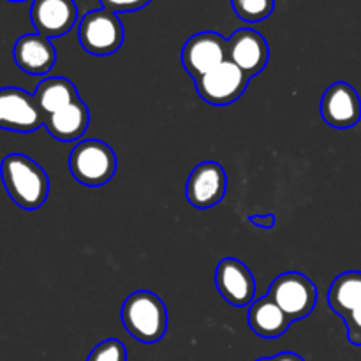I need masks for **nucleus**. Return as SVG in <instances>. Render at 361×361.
Returning a JSON list of instances; mask_svg holds the SVG:
<instances>
[{"label": "nucleus", "mask_w": 361, "mask_h": 361, "mask_svg": "<svg viewBox=\"0 0 361 361\" xmlns=\"http://www.w3.org/2000/svg\"><path fill=\"white\" fill-rule=\"evenodd\" d=\"M219 295L233 307H247L256 296V279L245 263L235 257L219 261L215 270Z\"/></svg>", "instance_id": "obj_11"}, {"label": "nucleus", "mask_w": 361, "mask_h": 361, "mask_svg": "<svg viewBox=\"0 0 361 361\" xmlns=\"http://www.w3.org/2000/svg\"><path fill=\"white\" fill-rule=\"evenodd\" d=\"M228 60V39L219 32H200L189 37L182 49V63L187 73L200 80L212 69Z\"/></svg>", "instance_id": "obj_8"}, {"label": "nucleus", "mask_w": 361, "mask_h": 361, "mask_svg": "<svg viewBox=\"0 0 361 361\" xmlns=\"http://www.w3.org/2000/svg\"><path fill=\"white\" fill-rule=\"evenodd\" d=\"M228 60L238 66L249 78L257 76L270 60L267 39L254 28H240L228 39Z\"/></svg>", "instance_id": "obj_12"}, {"label": "nucleus", "mask_w": 361, "mask_h": 361, "mask_svg": "<svg viewBox=\"0 0 361 361\" xmlns=\"http://www.w3.org/2000/svg\"><path fill=\"white\" fill-rule=\"evenodd\" d=\"M231 6L240 20L259 23L274 13L275 0H231Z\"/></svg>", "instance_id": "obj_19"}, {"label": "nucleus", "mask_w": 361, "mask_h": 361, "mask_svg": "<svg viewBox=\"0 0 361 361\" xmlns=\"http://www.w3.org/2000/svg\"><path fill=\"white\" fill-rule=\"evenodd\" d=\"M0 176L11 200L23 210H37L48 200V175L37 162L27 155H6L0 162Z\"/></svg>", "instance_id": "obj_1"}, {"label": "nucleus", "mask_w": 361, "mask_h": 361, "mask_svg": "<svg viewBox=\"0 0 361 361\" xmlns=\"http://www.w3.org/2000/svg\"><path fill=\"white\" fill-rule=\"evenodd\" d=\"M118 162L116 154L101 140H83L69 155V169L78 183L87 187H102L115 176Z\"/></svg>", "instance_id": "obj_3"}, {"label": "nucleus", "mask_w": 361, "mask_h": 361, "mask_svg": "<svg viewBox=\"0 0 361 361\" xmlns=\"http://www.w3.org/2000/svg\"><path fill=\"white\" fill-rule=\"evenodd\" d=\"M30 20L35 32L44 37H62L78 21L74 0H32Z\"/></svg>", "instance_id": "obj_13"}, {"label": "nucleus", "mask_w": 361, "mask_h": 361, "mask_svg": "<svg viewBox=\"0 0 361 361\" xmlns=\"http://www.w3.org/2000/svg\"><path fill=\"white\" fill-rule=\"evenodd\" d=\"M321 116L334 129H351L361 120V99L353 85L337 81L321 97Z\"/></svg>", "instance_id": "obj_10"}, {"label": "nucleus", "mask_w": 361, "mask_h": 361, "mask_svg": "<svg viewBox=\"0 0 361 361\" xmlns=\"http://www.w3.org/2000/svg\"><path fill=\"white\" fill-rule=\"evenodd\" d=\"M44 127V115L34 95L21 88H0V129L34 133Z\"/></svg>", "instance_id": "obj_7"}, {"label": "nucleus", "mask_w": 361, "mask_h": 361, "mask_svg": "<svg viewBox=\"0 0 361 361\" xmlns=\"http://www.w3.org/2000/svg\"><path fill=\"white\" fill-rule=\"evenodd\" d=\"M87 361H127V349L118 338H108L92 349Z\"/></svg>", "instance_id": "obj_20"}, {"label": "nucleus", "mask_w": 361, "mask_h": 361, "mask_svg": "<svg viewBox=\"0 0 361 361\" xmlns=\"http://www.w3.org/2000/svg\"><path fill=\"white\" fill-rule=\"evenodd\" d=\"M268 296L284 310L289 319L300 321L316 309L317 288L307 275L286 271L271 282Z\"/></svg>", "instance_id": "obj_5"}, {"label": "nucleus", "mask_w": 361, "mask_h": 361, "mask_svg": "<svg viewBox=\"0 0 361 361\" xmlns=\"http://www.w3.org/2000/svg\"><path fill=\"white\" fill-rule=\"evenodd\" d=\"M256 361H275V356H274V358H259V360H256Z\"/></svg>", "instance_id": "obj_25"}, {"label": "nucleus", "mask_w": 361, "mask_h": 361, "mask_svg": "<svg viewBox=\"0 0 361 361\" xmlns=\"http://www.w3.org/2000/svg\"><path fill=\"white\" fill-rule=\"evenodd\" d=\"M123 328L143 344H155L168 330V309L152 291H134L127 296L120 312Z\"/></svg>", "instance_id": "obj_2"}, {"label": "nucleus", "mask_w": 361, "mask_h": 361, "mask_svg": "<svg viewBox=\"0 0 361 361\" xmlns=\"http://www.w3.org/2000/svg\"><path fill=\"white\" fill-rule=\"evenodd\" d=\"M34 99L37 106L41 108L42 115L48 116L51 113L59 111V109L66 108V106L73 104L74 101L80 99L76 85L67 78L53 76L46 78L37 85L34 92Z\"/></svg>", "instance_id": "obj_17"}, {"label": "nucleus", "mask_w": 361, "mask_h": 361, "mask_svg": "<svg viewBox=\"0 0 361 361\" xmlns=\"http://www.w3.org/2000/svg\"><path fill=\"white\" fill-rule=\"evenodd\" d=\"M13 56L16 66L32 76H44L56 62V49L48 37L41 34H25L14 42Z\"/></svg>", "instance_id": "obj_14"}, {"label": "nucleus", "mask_w": 361, "mask_h": 361, "mask_svg": "<svg viewBox=\"0 0 361 361\" xmlns=\"http://www.w3.org/2000/svg\"><path fill=\"white\" fill-rule=\"evenodd\" d=\"M247 323H249L250 330L261 338H279L289 330L293 321L286 316L284 310L270 298L256 300L250 303L249 314H247Z\"/></svg>", "instance_id": "obj_16"}, {"label": "nucleus", "mask_w": 361, "mask_h": 361, "mask_svg": "<svg viewBox=\"0 0 361 361\" xmlns=\"http://www.w3.org/2000/svg\"><path fill=\"white\" fill-rule=\"evenodd\" d=\"M228 190V175L215 161H204L187 178V201L197 210H208L221 203Z\"/></svg>", "instance_id": "obj_9"}, {"label": "nucleus", "mask_w": 361, "mask_h": 361, "mask_svg": "<svg viewBox=\"0 0 361 361\" xmlns=\"http://www.w3.org/2000/svg\"><path fill=\"white\" fill-rule=\"evenodd\" d=\"M9 2H25V0H9Z\"/></svg>", "instance_id": "obj_26"}, {"label": "nucleus", "mask_w": 361, "mask_h": 361, "mask_svg": "<svg viewBox=\"0 0 361 361\" xmlns=\"http://www.w3.org/2000/svg\"><path fill=\"white\" fill-rule=\"evenodd\" d=\"M88 123H90V111L83 99H78L73 104L44 116V127L49 136L62 143L80 140L87 133Z\"/></svg>", "instance_id": "obj_15"}, {"label": "nucleus", "mask_w": 361, "mask_h": 361, "mask_svg": "<svg viewBox=\"0 0 361 361\" xmlns=\"http://www.w3.org/2000/svg\"><path fill=\"white\" fill-rule=\"evenodd\" d=\"M152 0H101L102 7L111 13H134L147 7Z\"/></svg>", "instance_id": "obj_21"}, {"label": "nucleus", "mask_w": 361, "mask_h": 361, "mask_svg": "<svg viewBox=\"0 0 361 361\" xmlns=\"http://www.w3.org/2000/svg\"><path fill=\"white\" fill-rule=\"evenodd\" d=\"M328 305L341 317L358 309L361 305V271H344L331 282Z\"/></svg>", "instance_id": "obj_18"}, {"label": "nucleus", "mask_w": 361, "mask_h": 361, "mask_svg": "<svg viewBox=\"0 0 361 361\" xmlns=\"http://www.w3.org/2000/svg\"><path fill=\"white\" fill-rule=\"evenodd\" d=\"M249 222H250V224L257 226V228H261V229H271L275 226V222H277V219H275L274 214L250 215Z\"/></svg>", "instance_id": "obj_23"}, {"label": "nucleus", "mask_w": 361, "mask_h": 361, "mask_svg": "<svg viewBox=\"0 0 361 361\" xmlns=\"http://www.w3.org/2000/svg\"><path fill=\"white\" fill-rule=\"evenodd\" d=\"M250 78L238 66L226 60L200 80L194 81L200 97L214 106H229L245 94Z\"/></svg>", "instance_id": "obj_6"}, {"label": "nucleus", "mask_w": 361, "mask_h": 361, "mask_svg": "<svg viewBox=\"0 0 361 361\" xmlns=\"http://www.w3.org/2000/svg\"><path fill=\"white\" fill-rule=\"evenodd\" d=\"M342 319H344L345 330H348V341L353 345H361V305Z\"/></svg>", "instance_id": "obj_22"}, {"label": "nucleus", "mask_w": 361, "mask_h": 361, "mask_svg": "<svg viewBox=\"0 0 361 361\" xmlns=\"http://www.w3.org/2000/svg\"><path fill=\"white\" fill-rule=\"evenodd\" d=\"M78 39L81 48L94 56H109L123 44V27L118 14L108 9L88 11L80 20Z\"/></svg>", "instance_id": "obj_4"}, {"label": "nucleus", "mask_w": 361, "mask_h": 361, "mask_svg": "<svg viewBox=\"0 0 361 361\" xmlns=\"http://www.w3.org/2000/svg\"><path fill=\"white\" fill-rule=\"evenodd\" d=\"M275 361H305L296 353H281V355L275 356Z\"/></svg>", "instance_id": "obj_24"}]
</instances>
